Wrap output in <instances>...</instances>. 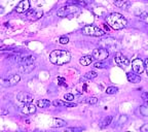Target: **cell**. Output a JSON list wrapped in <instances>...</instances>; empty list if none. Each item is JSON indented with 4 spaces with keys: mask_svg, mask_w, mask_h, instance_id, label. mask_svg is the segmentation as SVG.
<instances>
[{
    "mask_svg": "<svg viewBox=\"0 0 148 132\" xmlns=\"http://www.w3.org/2000/svg\"><path fill=\"white\" fill-rule=\"evenodd\" d=\"M127 81L130 82V83L132 84H138L141 82V77L140 75H138V74L136 73V72H127Z\"/></svg>",
    "mask_w": 148,
    "mask_h": 132,
    "instance_id": "14",
    "label": "cell"
},
{
    "mask_svg": "<svg viewBox=\"0 0 148 132\" xmlns=\"http://www.w3.org/2000/svg\"><path fill=\"white\" fill-rule=\"evenodd\" d=\"M77 12V8L74 6H70V5H66V6H62L58 10V16L61 18H64V17H67L69 15L75 14Z\"/></svg>",
    "mask_w": 148,
    "mask_h": 132,
    "instance_id": "7",
    "label": "cell"
},
{
    "mask_svg": "<svg viewBox=\"0 0 148 132\" xmlns=\"http://www.w3.org/2000/svg\"><path fill=\"white\" fill-rule=\"evenodd\" d=\"M67 131H81L82 130V128H68V129H66Z\"/></svg>",
    "mask_w": 148,
    "mask_h": 132,
    "instance_id": "33",
    "label": "cell"
},
{
    "mask_svg": "<svg viewBox=\"0 0 148 132\" xmlns=\"http://www.w3.org/2000/svg\"><path fill=\"white\" fill-rule=\"evenodd\" d=\"M42 15H43V12H42L41 9L34 8V9H31V10H28L27 18L30 21H36V20H39L41 18Z\"/></svg>",
    "mask_w": 148,
    "mask_h": 132,
    "instance_id": "8",
    "label": "cell"
},
{
    "mask_svg": "<svg viewBox=\"0 0 148 132\" xmlns=\"http://www.w3.org/2000/svg\"><path fill=\"white\" fill-rule=\"evenodd\" d=\"M127 121V116H125V115H123V116H120L119 121H118V124H119V125H123V124H125Z\"/></svg>",
    "mask_w": 148,
    "mask_h": 132,
    "instance_id": "29",
    "label": "cell"
},
{
    "mask_svg": "<svg viewBox=\"0 0 148 132\" xmlns=\"http://www.w3.org/2000/svg\"><path fill=\"white\" fill-rule=\"evenodd\" d=\"M16 98L20 102L23 103H29L33 101V96L28 92H18L16 94Z\"/></svg>",
    "mask_w": 148,
    "mask_h": 132,
    "instance_id": "11",
    "label": "cell"
},
{
    "mask_svg": "<svg viewBox=\"0 0 148 132\" xmlns=\"http://www.w3.org/2000/svg\"><path fill=\"white\" fill-rule=\"evenodd\" d=\"M107 24L114 30H120L127 26V21L123 15L118 12H112L106 18Z\"/></svg>",
    "mask_w": 148,
    "mask_h": 132,
    "instance_id": "1",
    "label": "cell"
},
{
    "mask_svg": "<svg viewBox=\"0 0 148 132\" xmlns=\"http://www.w3.org/2000/svg\"><path fill=\"white\" fill-rule=\"evenodd\" d=\"M132 68L133 70H134V72H136V73H142V72L145 70V68H144V62L141 60V59H135V60L132 61Z\"/></svg>",
    "mask_w": 148,
    "mask_h": 132,
    "instance_id": "9",
    "label": "cell"
},
{
    "mask_svg": "<svg viewBox=\"0 0 148 132\" xmlns=\"http://www.w3.org/2000/svg\"><path fill=\"white\" fill-rule=\"evenodd\" d=\"M98 77V73L96 71H94V70H90V71L86 72V74H84V77L88 79H96V77Z\"/></svg>",
    "mask_w": 148,
    "mask_h": 132,
    "instance_id": "22",
    "label": "cell"
},
{
    "mask_svg": "<svg viewBox=\"0 0 148 132\" xmlns=\"http://www.w3.org/2000/svg\"><path fill=\"white\" fill-rule=\"evenodd\" d=\"M59 42L61 44H67L69 42V38L67 36H61L60 39H59Z\"/></svg>",
    "mask_w": 148,
    "mask_h": 132,
    "instance_id": "27",
    "label": "cell"
},
{
    "mask_svg": "<svg viewBox=\"0 0 148 132\" xmlns=\"http://www.w3.org/2000/svg\"><path fill=\"white\" fill-rule=\"evenodd\" d=\"M108 56H109L108 50L104 49V48H98V49H95L92 51V57L98 61H104L108 58Z\"/></svg>",
    "mask_w": 148,
    "mask_h": 132,
    "instance_id": "5",
    "label": "cell"
},
{
    "mask_svg": "<svg viewBox=\"0 0 148 132\" xmlns=\"http://www.w3.org/2000/svg\"><path fill=\"white\" fill-rule=\"evenodd\" d=\"M92 57H90V56H84V57L80 58L79 63H80L82 66H88V65H90V63H92Z\"/></svg>",
    "mask_w": 148,
    "mask_h": 132,
    "instance_id": "18",
    "label": "cell"
},
{
    "mask_svg": "<svg viewBox=\"0 0 148 132\" xmlns=\"http://www.w3.org/2000/svg\"><path fill=\"white\" fill-rule=\"evenodd\" d=\"M111 121H112V117H111V116L106 117V118L103 119V121L101 122V125H100V127H101V128H106L107 126H109L111 124Z\"/></svg>",
    "mask_w": 148,
    "mask_h": 132,
    "instance_id": "21",
    "label": "cell"
},
{
    "mask_svg": "<svg viewBox=\"0 0 148 132\" xmlns=\"http://www.w3.org/2000/svg\"><path fill=\"white\" fill-rule=\"evenodd\" d=\"M139 111H140V114H141L142 116L148 117V101L144 102L143 104H142L141 106H140Z\"/></svg>",
    "mask_w": 148,
    "mask_h": 132,
    "instance_id": "19",
    "label": "cell"
},
{
    "mask_svg": "<svg viewBox=\"0 0 148 132\" xmlns=\"http://www.w3.org/2000/svg\"><path fill=\"white\" fill-rule=\"evenodd\" d=\"M66 122L62 119H59V118H53L51 120V123H49V126L53 128H61L63 126L66 125Z\"/></svg>",
    "mask_w": 148,
    "mask_h": 132,
    "instance_id": "15",
    "label": "cell"
},
{
    "mask_svg": "<svg viewBox=\"0 0 148 132\" xmlns=\"http://www.w3.org/2000/svg\"><path fill=\"white\" fill-rule=\"evenodd\" d=\"M0 12H2V7L0 6Z\"/></svg>",
    "mask_w": 148,
    "mask_h": 132,
    "instance_id": "35",
    "label": "cell"
},
{
    "mask_svg": "<svg viewBox=\"0 0 148 132\" xmlns=\"http://www.w3.org/2000/svg\"><path fill=\"white\" fill-rule=\"evenodd\" d=\"M114 4H115V6L119 7V8L125 9L131 5V2L129 0H116V1H114Z\"/></svg>",
    "mask_w": 148,
    "mask_h": 132,
    "instance_id": "17",
    "label": "cell"
},
{
    "mask_svg": "<svg viewBox=\"0 0 148 132\" xmlns=\"http://www.w3.org/2000/svg\"><path fill=\"white\" fill-rule=\"evenodd\" d=\"M86 102L88 103V104H96V103L98 102V98L97 97H90L86 100Z\"/></svg>",
    "mask_w": 148,
    "mask_h": 132,
    "instance_id": "26",
    "label": "cell"
},
{
    "mask_svg": "<svg viewBox=\"0 0 148 132\" xmlns=\"http://www.w3.org/2000/svg\"><path fill=\"white\" fill-rule=\"evenodd\" d=\"M53 104L56 106H67V107H74L76 106L75 103H71V101H62V100H55L53 102Z\"/></svg>",
    "mask_w": 148,
    "mask_h": 132,
    "instance_id": "16",
    "label": "cell"
},
{
    "mask_svg": "<svg viewBox=\"0 0 148 132\" xmlns=\"http://www.w3.org/2000/svg\"><path fill=\"white\" fill-rule=\"evenodd\" d=\"M30 9V1L29 0H22L16 7V12L18 14H24Z\"/></svg>",
    "mask_w": 148,
    "mask_h": 132,
    "instance_id": "10",
    "label": "cell"
},
{
    "mask_svg": "<svg viewBox=\"0 0 148 132\" xmlns=\"http://www.w3.org/2000/svg\"><path fill=\"white\" fill-rule=\"evenodd\" d=\"M114 60H115V63L119 66V67L121 68H127V66L130 65V60L125 57V56H123L121 53H119V52H117V53L115 54V56H114Z\"/></svg>",
    "mask_w": 148,
    "mask_h": 132,
    "instance_id": "6",
    "label": "cell"
},
{
    "mask_svg": "<svg viewBox=\"0 0 148 132\" xmlns=\"http://www.w3.org/2000/svg\"><path fill=\"white\" fill-rule=\"evenodd\" d=\"M68 5H80V6H84L86 3L83 1H78V0H68L67 1Z\"/></svg>",
    "mask_w": 148,
    "mask_h": 132,
    "instance_id": "23",
    "label": "cell"
},
{
    "mask_svg": "<svg viewBox=\"0 0 148 132\" xmlns=\"http://www.w3.org/2000/svg\"><path fill=\"white\" fill-rule=\"evenodd\" d=\"M20 81H21V77L18 74H14L9 77H0V86L9 88V87L16 86Z\"/></svg>",
    "mask_w": 148,
    "mask_h": 132,
    "instance_id": "4",
    "label": "cell"
},
{
    "mask_svg": "<svg viewBox=\"0 0 148 132\" xmlns=\"http://www.w3.org/2000/svg\"><path fill=\"white\" fill-rule=\"evenodd\" d=\"M35 68V63H25V64H20L18 66V70L21 73H30L31 71H33Z\"/></svg>",
    "mask_w": 148,
    "mask_h": 132,
    "instance_id": "12",
    "label": "cell"
},
{
    "mask_svg": "<svg viewBox=\"0 0 148 132\" xmlns=\"http://www.w3.org/2000/svg\"><path fill=\"white\" fill-rule=\"evenodd\" d=\"M144 68H145L146 73H147V77H148V58L146 59L145 62H144Z\"/></svg>",
    "mask_w": 148,
    "mask_h": 132,
    "instance_id": "32",
    "label": "cell"
},
{
    "mask_svg": "<svg viewBox=\"0 0 148 132\" xmlns=\"http://www.w3.org/2000/svg\"><path fill=\"white\" fill-rule=\"evenodd\" d=\"M81 33L83 35H88V36H95V37H99V36H103L105 35V31L102 30L101 28L96 27V26H84V27L81 29Z\"/></svg>",
    "mask_w": 148,
    "mask_h": 132,
    "instance_id": "3",
    "label": "cell"
},
{
    "mask_svg": "<svg viewBox=\"0 0 148 132\" xmlns=\"http://www.w3.org/2000/svg\"><path fill=\"white\" fill-rule=\"evenodd\" d=\"M140 130H141V131H148V123L142 126V127L140 128Z\"/></svg>",
    "mask_w": 148,
    "mask_h": 132,
    "instance_id": "34",
    "label": "cell"
},
{
    "mask_svg": "<svg viewBox=\"0 0 148 132\" xmlns=\"http://www.w3.org/2000/svg\"><path fill=\"white\" fill-rule=\"evenodd\" d=\"M21 111H22V114H25V115L34 114L35 111H36V106L33 104L32 102L25 103V105L21 106Z\"/></svg>",
    "mask_w": 148,
    "mask_h": 132,
    "instance_id": "13",
    "label": "cell"
},
{
    "mask_svg": "<svg viewBox=\"0 0 148 132\" xmlns=\"http://www.w3.org/2000/svg\"><path fill=\"white\" fill-rule=\"evenodd\" d=\"M144 1H148V0H144Z\"/></svg>",
    "mask_w": 148,
    "mask_h": 132,
    "instance_id": "36",
    "label": "cell"
},
{
    "mask_svg": "<svg viewBox=\"0 0 148 132\" xmlns=\"http://www.w3.org/2000/svg\"><path fill=\"white\" fill-rule=\"evenodd\" d=\"M37 105H38V107H40V109H46V107H49V105H51V101L47 99H40L37 102Z\"/></svg>",
    "mask_w": 148,
    "mask_h": 132,
    "instance_id": "20",
    "label": "cell"
},
{
    "mask_svg": "<svg viewBox=\"0 0 148 132\" xmlns=\"http://www.w3.org/2000/svg\"><path fill=\"white\" fill-rule=\"evenodd\" d=\"M117 91H118V89L116 88V87H108V88L106 89V93L109 94V95H111V94H115Z\"/></svg>",
    "mask_w": 148,
    "mask_h": 132,
    "instance_id": "24",
    "label": "cell"
},
{
    "mask_svg": "<svg viewBox=\"0 0 148 132\" xmlns=\"http://www.w3.org/2000/svg\"><path fill=\"white\" fill-rule=\"evenodd\" d=\"M142 99L144 100V101H148V92H143L142 93Z\"/></svg>",
    "mask_w": 148,
    "mask_h": 132,
    "instance_id": "30",
    "label": "cell"
},
{
    "mask_svg": "<svg viewBox=\"0 0 148 132\" xmlns=\"http://www.w3.org/2000/svg\"><path fill=\"white\" fill-rule=\"evenodd\" d=\"M71 60V56L69 52L64 50H56L49 54V61L55 65L67 64Z\"/></svg>",
    "mask_w": 148,
    "mask_h": 132,
    "instance_id": "2",
    "label": "cell"
},
{
    "mask_svg": "<svg viewBox=\"0 0 148 132\" xmlns=\"http://www.w3.org/2000/svg\"><path fill=\"white\" fill-rule=\"evenodd\" d=\"M8 114V111L4 109H0V116H5V115Z\"/></svg>",
    "mask_w": 148,
    "mask_h": 132,
    "instance_id": "31",
    "label": "cell"
},
{
    "mask_svg": "<svg viewBox=\"0 0 148 132\" xmlns=\"http://www.w3.org/2000/svg\"><path fill=\"white\" fill-rule=\"evenodd\" d=\"M64 99L66 100V101H73V99H74L73 94H71V93H67V94H65Z\"/></svg>",
    "mask_w": 148,
    "mask_h": 132,
    "instance_id": "28",
    "label": "cell"
},
{
    "mask_svg": "<svg viewBox=\"0 0 148 132\" xmlns=\"http://www.w3.org/2000/svg\"><path fill=\"white\" fill-rule=\"evenodd\" d=\"M94 67L96 68H105L107 67V65L105 62H103V61H98V62H96L95 64H94Z\"/></svg>",
    "mask_w": 148,
    "mask_h": 132,
    "instance_id": "25",
    "label": "cell"
}]
</instances>
